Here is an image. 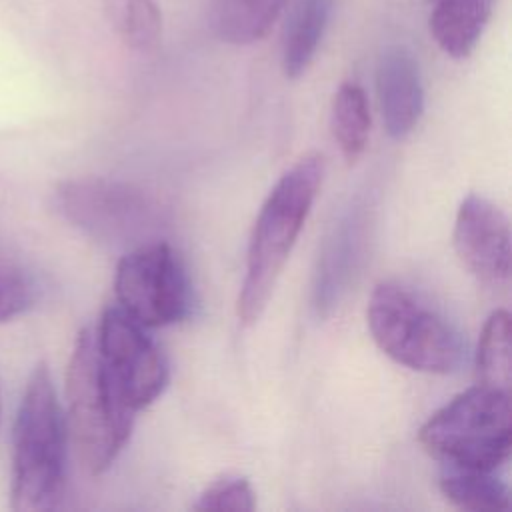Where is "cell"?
Listing matches in <instances>:
<instances>
[{
  "label": "cell",
  "instance_id": "10",
  "mask_svg": "<svg viewBox=\"0 0 512 512\" xmlns=\"http://www.w3.org/2000/svg\"><path fill=\"white\" fill-rule=\"evenodd\" d=\"M376 94L386 132L402 140L420 122L424 86L416 56L400 44L386 46L376 64Z\"/></svg>",
  "mask_w": 512,
  "mask_h": 512
},
{
  "label": "cell",
  "instance_id": "3",
  "mask_svg": "<svg viewBox=\"0 0 512 512\" xmlns=\"http://www.w3.org/2000/svg\"><path fill=\"white\" fill-rule=\"evenodd\" d=\"M68 432L78 458L90 474L106 472L126 446L134 410L112 382L94 338L86 328L78 334L66 372Z\"/></svg>",
  "mask_w": 512,
  "mask_h": 512
},
{
  "label": "cell",
  "instance_id": "8",
  "mask_svg": "<svg viewBox=\"0 0 512 512\" xmlns=\"http://www.w3.org/2000/svg\"><path fill=\"white\" fill-rule=\"evenodd\" d=\"M100 358L126 404L138 412L150 406L168 384V362L146 326L118 304L104 310L94 330Z\"/></svg>",
  "mask_w": 512,
  "mask_h": 512
},
{
  "label": "cell",
  "instance_id": "17",
  "mask_svg": "<svg viewBox=\"0 0 512 512\" xmlns=\"http://www.w3.org/2000/svg\"><path fill=\"white\" fill-rule=\"evenodd\" d=\"M116 36L136 52H150L162 38V12L156 0H102Z\"/></svg>",
  "mask_w": 512,
  "mask_h": 512
},
{
  "label": "cell",
  "instance_id": "18",
  "mask_svg": "<svg viewBox=\"0 0 512 512\" xmlns=\"http://www.w3.org/2000/svg\"><path fill=\"white\" fill-rule=\"evenodd\" d=\"M510 314L494 310L480 334L476 350L478 382L510 392L512 360H510Z\"/></svg>",
  "mask_w": 512,
  "mask_h": 512
},
{
  "label": "cell",
  "instance_id": "14",
  "mask_svg": "<svg viewBox=\"0 0 512 512\" xmlns=\"http://www.w3.org/2000/svg\"><path fill=\"white\" fill-rule=\"evenodd\" d=\"M286 2L288 0H212V30L226 44H254L270 32Z\"/></svg>",
  "mask_w": 512,
  "mask_h": 512
},
{
  "label": "cell",
  "instance_id": "15",
  "mask_svg": "<svg viewBox=\"0 0 512 512\" xmlns=\"http://www.w3.org/2000/svg\"><path fill=\"white\" fill-rule=\"evenodd\" d=\"M440 490L456 508L470 512H500L508 508V488L494 470L444 466Z\"/></svg>",
  "mask_w": 512,
  "mask_h": 512
},
{
  "label": "cell",
  "instance_id": "19",
  "mask_svg": "<svg viewBox=\"0 0 512 512\" xmlns=\"http://www.w3.org/2000/svg\"><path fill=\"white\" fill-rule=\"evenodd\" d=\"M38 282L34 274L18 262L0 260V322H8L38 300Z\"/></svg>",
  "mask_w": 512,
  "mask_h": 512
},
{
  "label": "cell",
  "instance_id": "11",
  "mask_svg": "<svg viewBox=\"0 0 512 512\" xmlns=\"http://www.w3.org/2000/svg\"><path fill=\"white\" fill-rule=\"evenodd\" d=\"M368 218L364 208L350 210L328 236L312 288V306L318 318H326L346 294L362 258L368 240Z\"/></svg>",
  "mask_w": 512,
  "mask_h": 512
},
{
  "label": "cell",
  "instance_id": "9",
  "mask_svg": "<svg viewBox=\"0 0 512 512\" xmlns=\"http://www.w3.org/2000/svg\"><path fill=\"white\" fill-rule=\"evenodd\" d=\"M454 250L464 268L482 284L500 288L510 278V224L488 198L468 194L456 212Z\"/></svg>",
  "mask_w": 512,
  "mask_h": 512
},
{
  "label": "cell",
  "instance_id": "4",
  "mask_svg": "<svg viewBox=\"0 0 512 512\" xmlns=\"http://www.w3.org/2000/svg\"><path fill=\"white\" fill-rule=\"evenodd\" d=\"M418 442L444 466L500 468L512 448L510 392L480 382L470 386L422 424Z\"/></svg>",
  "mask_w": 512,
  "mask_h": 512
},
{
  "label": "cell",
  "instance_id": "2",
  "mask_svg": "<svg viewBox=\"0 0 512 512\" xmlns=\"http://www.w3.org/2000/svg\"><path fill=\"white\" fill-rule=\"evenodd\" d=\"M322 176V156L306 154L280 176L264 200L250 236L246 276L236 304L242 324H256L264 314L276 280L318 196Z\"/></svg>",
  "mask_w": 512,
  "mask_h": 512
},
{
  "label": "cell",
  "instance_id": "13",
  "mask_svg": "<svg viewBox=\"0 0 512 512\" xmlns=\"http://www.w3.org/2000/svg\"><path fill=\"white\" fill-rule=\"evenodd\" d=\"M334 0H296L282 32V70L302 76L314 60L326 32Z\"/></svg>",
  "mask_w": 512,
  "mask_h": 512
},
{
  "label": "cell",
  "instance_id": "6",
  "mask_svg": "<svg viewBox=\"0 0 512 512\" xmlns=\"http://www.w3.org/2000/svg\"><path fill=\"white\" fill-rule=\"evenodd\" d=\"M58 214L94 242L132 250L160 240L166 208L146 190L108 178H74L54 190Z\"/></svg>",
  "mask_w": 512,
  "mask_h": 512
},
{
  "label": "cell",
  "instance_id": "16",
  "mask_svg": "<svg viewBox=\"0 0 512 512\" xmlns=\"http://www.w3.org/2000/svg\"><path fill=\"white\" fill-rule=\"evenodd\" d=\"M332 134L346 158V162H356L368 144L370 134V110L368 100L360 84L344 82L332 100Z\"/></svg>",
  "mask_w": 512,
  "mask_h": 512
},
{
  "label": "cell",
  "instance_id": "20",
  "mask_svg": "<svg viewBox=\"0 0 512 512\" xmlns=\"http://www.w3.org/2000/svg\"><path fill=\"white\" fill-rule=\"evenodd\" d=\"M256 506V494L242 476H224L202 490L196 510L202 512H250Z\"/></svg>",
  "mask_w": 512,
  "mask_h": 512
},
{
  "label": "cell",
  "instance_id": "7",
  "mask_svg": "<svg viewBox=\"0 0 512 512\" xmlns=\"http://www.w3.org/2000/svg\"><path fill=\"white\" fill-rule=\"evenodd\" d=\"M114 290L118 306L146 328L182 322L194 306L188 272L164 240L128 250L116 266Z\"/></svg>",
  "mask_w": 512,
  "mask_h": 512
},
{
  "label": "cell",
  "instance_id": "12",
  "mask_svg": "<svg viewBox=\"0 0 512 512\" xmlns=\"http://www.w3.org/2000/svg\"><path fill=\"white\" fill-rule=\"evenodd\" d=\"M494 0H434L430 34L450 58L462 60L472 54L490 20Z\"/></svg>",
  "mask_w": 512,
  "mask_h": 512
},
{
  "label": "cell",
  "instance_id": "5",
  "mask_svg": "<svg viewBox=\"0 0 512 512\" xmlns=\"http://www.w3.org/2000/svg\"><path fill=\"white\" fill-rule=\"evenodd\" d=\"M366 320L376 346L410 370L450 374L464 362L456 326L400 284L382 282L372 290Z\"/></svg>",
  "mask_w": 512,
  "mask_h": 512
},
{
  "label": "cell",
  "instance_id": "1",
  "mask_svg": "<svg viewBox=\"0 0 512 512\" xmlns=\"http://www.w3.org/2000/svg\"><path fill=\"white\" fill-rule=\"evenodd\" d=\"M68 424L48 366L30 374L12 434L10 506L42 512L58 506L66 486Z\"/></svg>",
  "mask_w": 512,
  "mask_h": 512
},
{
  "label": "cell",
  "instance_id": "21",
  "mask_svg": "<svg viewBox=\"0 0 512 512\" xmlns=\"http://www.w3.org/2000/svg\"><path fill=\"white\" fill-rule=\"evenodd\" d=\"M428 2H430V4H432V2H434V0H428Z\"/></svg>",
  "mask_w": 512,
  "mask_h": 512
}]
</instances>
